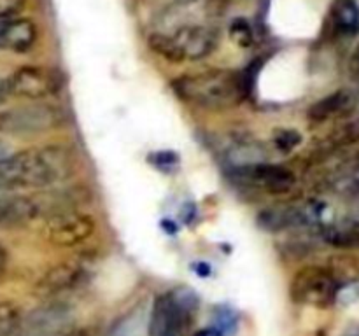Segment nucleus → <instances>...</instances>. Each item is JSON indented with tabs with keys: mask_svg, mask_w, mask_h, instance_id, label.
<instances>
[{
	"mask_svg": "<svg viewBox=\"0 0 359 336\" xmlns=\"http://www.w3.org/2000/svg\"><path fill=\"white\" fill-rule=\"evenodd\" d=\"M72 167V158L63 147H41L13 154L0 163V191L48 188L69 177Z\"/></svg>",
	"mask_w": 359,
	"mask_h": 336,
	"instance_id": "obj_1",
	"label": "nucleus"
},
{
	"mask_svg": "<svg viewBox=\"0 0 359 336\" xmlns=\"http://www.w3.org/2000/svg\"><path fill=\"white\" fill-rule=\"evenodd\" d=\"M175 94L189 105L205 111H226L244 98L245 80L230 70H207L182 76L172 83Z\"/></svg>",
	"mask_w": 359,
	"mask_h": 336,
	"instance_id": "obj_2",
	"label": "nucleus"
},
{
	"mask_svg": "<svg viewBox=\"0 0 359 336\" xmlns=\"http://www.w3.org/2000/svg\"><path fill=\"white\" fill-rule=\"evenodd\" d=\"M216 31L203 24H184L172 34H153L149 48L170 62L202 59L216 48Z\"/></svg>",
	"mask_w": 359,
	"mask_h": 336,
	"instance_id": "obj_3",
	"label": "nucleus"
},
{
	"mask_svg": "<svg viewBox=\"0 0 359 336\" xmlns=\"http://www.w3.org/2000/svg\"><path fill=\"white\" fill-rule=\"evenodd\" d=\"M198 298L189 289H177L154 300L149 318V336H184Z\"/></svg>",
	"mask_w": 359,
	"mask_h": 336,
	"instance_id": "obj_4",
	"label": "nucleus"
},
{
	"mask_svg": "<svg viewBox=\"0 0 359 336\" xmlns=\"http://www.w3.org/2000/svg\"><path fill=\"white\" fill-rule=\"evenodd\" d=\"M290 294L300 304L328 308L340 296V282L330 270L305 266L291 280Z\"/></svg>",
	"mask_w": 359,
	"mask_h": 336,
	"instance_id": "obj_5",
	"label": "nucleus"
},
{
	"mask_svg": "<svg viewBox=\"0 0 359 336\" xmlns=\"http://www.w3.org/2000/svg\"><path fill=\"white\" fill-rule=\"evenodd\" d=\"M62 112L49 104H27L0 111V133L4 135H37L62 125Z\"/></svg>",
	"mask_w": 359,
	"mask_h": 336,
	"instance_id": "obj_6",
	"label": "nucleus"
},
{
	"mask_svg": "<svg viewBox=\"0 0 359 336\" xmlns=\"http://www.w3.org/2000/svg\"><path fill=\"white\" fill-rule=\"evenodd\" d=\"M7 86L13 97L42 100L58 93L63 86V79L56 70L44 66H21L11 77H7Z\"/></svg>",
	"mask_w": 359,
	"mask_h": 336,
	"instance_id": "obj_7",
	"label": "nucleus"
},
{
	"mask_svg": "<svg viewBox=\"0 0 359 336\" xmlns=\"http://www.w3.org/2000/svg\"><path fill=\"white\" fill-rule=\"evenodd\" d=\"M95 230L90 216L76 210H60L46 220V238L58 247H74L86 240Z\"/></svg>",
	"mask_w": 359,
	"mask_h": 336,
	"instance_id": "obj_8",
	"label": "nucleus"
},
{
	"mask_svg": "<svg viewBox=\"0 0 359 336\" xmlns=\"http://www.w3.org/2000/svg\"><path fill=\"white\" fill-rule=\"evenodd\" d=\"M237 178H241L245 184L252 188L263 189V191L280 195L287 192L297 182V177L291 170L280 164H269V163H249V164H237L235 167Z\"/></svg>",
	"mask_w": 359,
	"mask_h": 336,
	"instance_id": "obj_9",
	"label": "nucleus"
},
{
	"mask_svg": "<svg viewBox=\"0 0 359 336\" xmlns=\"http://www.w3.org/2000/svg\"><path fill=\"white\" fill-rule=\"evenodd\" d=\"M37 41V28L25 18L0 20V49L11 52H27Z\"/></svg>",
	"mask_w": 359,
	"mask_h": 336,
	"instance_id": "obj_10",
	"label": "nucleus"
},
{
	"mask_svg": "<svg viewBox=\"0 0 359 336\" xmlns=\"http://www.w3.org/2000/svg\"><path fill=\"white\" fill-rule=\"evenodd\" d=\"M84 275V265L83 262H63L56 268L49 270L48 275L42 279L41 289L46 293H60V290L70 289V287L77 286Z\"/></svg>",
	"mask_w": 359,
	"mask_h": 336,
	"instance_id": "obj_11",
	"label": "nucleus"
},
{
	"mask_svg": "<svg viewBox=\"0 0 359 336\" xmlns=\"http://www.w3.org/2000/svg\"><path fill=\"white\" fill-rule=\"evenodd\" d=\"M330 24L339 35H356L359 31V6L356 0H335L330 9Z\"/></svg>",
	"mask_w": 359,
	"mask_h": 336,
	"instance_id": "obj_12",
	"label": "nucleus"
},
{
	"mask_svg": "<svg viewBox=\"0 0 359 336\" xmlns=\"http://www.w3.org/2000/svg\"><path fill=\"white\" fill-rule=\"evenodd\" d=\"M351 104H353V97L349 91H335V93L318 100L309 108V119L314 122H325L346 112Z\"/></svg>",
	"mask_w": 359,
	"mask_h": 336,
	"instance_id": "obj_13",
	"label": "nucleus"
},
{
	"mask_svg": "<svg viewBox=\"0 0 359 336\" xmlns=\"http://www.w3.org/2000/svg\"><path fill=\"white\" fill-rule=\"evenodd\" d=\"M325 240L335 247H356L359 245V224L344 223L328 226L325 230Z\"/></svg>",
	"mask_w": 359,
	"mask_h": 336,
	"instance_id": "obj_14",
	"label": "nucleus"
},
{
	"mask_svg": "<svg viewBox=\"0 0 359 336\" xmlns=\"http://www.w3.org/2000/svg\"><path fill=\"white\" fill-rule=\"evenodd\" d=\"M20 322V314L13 304H0V336H16Z\"/></svg>",
	"mask_w": 359,
	"mask_h": 336,
	"instance_id": "obj_15",
	"label": "nucleus"
},
{
	"mask_svg": "<svg viewBox=\"0 0 359 336\" xmlns=\"http://www.w3.org/2000/svg\"><path fill=\"white\" fill-rule=\"evenodd\" d=\"M214 322H216L214 329L219 332V336L221 335H228V332L233 331L235 324H237V322H235L233 314H231L230 310H224V308H219V310H217Z\"/></svg>",
	"mask_w": 359,
	"mask_h": 336,
	"instance_id": "obj_16",
	"label": "nucleus"
},
{
	"mask_svg": "<svg viewBox=\"0 0 359 336\" xmlns=\"http://www.w3.org/2000/svg\"><path fill=\"white\" fill-rule=\"evenodd\" d=\"M231 37L242 46L251 44V27H249L248 21L237 20L233 24H231Z\"/></svg>",
	"mask_w": 359,
	"mask_h": 336,
	"instance_id": "obj_17",
	"label": "nucleus"
},
{
	"mask_svg": "<svg viewBox=\"0 0 359 336\" xmlns=\"http://www.w3.org/2000/svg\"><path fill=\"white\" fill-rule=\"evenodd\" d=\"M27 0H0V20L14 18L25 7Z\"/></svg>",
	"mask_w": 359,
	"mask_h": 336,
	"instance_id": "obj_18",
	"label": "nucleus"
},
{
	"mask_svg": "<svg viewBox=\"0 0 359 336\" xmlns=\"http://www.w3.org/2000/svg\"><path fill=\"white\" fill-rule=\"evenodd\" d=\"M300 135L297 132H280L276 136V144L283 150H293L300 144Z\"/></svg>",
	"mask_w": 359,
	"mask_h": 336,
	"instance_id": "obj_19",
	"label": "nucleus"
},
{
	"mask_svg": "<svg viewBox=\"0 0 359 336\" xmlns=\"http://www.w3.org/2000/svg\"><path fill=\"white\" fill-rule=\"evenodd\" d=\"M349 69H351V74H353L354 77H359V44H358V48L354 49L353 56H351Z\"/></svg>",
	"mask_w": 359,
	"mask_h": 336,
	"instance_id": "obj_20",
	"label": "nucleus"
},
{
	"mask_svg": "<svg viewBox=\"0 0 359 336\" xmlns=\"http://www.w3.org/2000/svg\"><path fill=\"white\" fill-rule=\"evenodd\" d=\"M11 97L9 86H7V79H0V105Z\"/></svg>",
	"mask_w": 359,
	"mask_h": 336,
	"instance_id": "obj_21",
	"label": "nucleus"
},
{
	"mask_svg": "<svg viewBox=\"0 0 359 336\" xmlns=\"http://www.w3.org/2000/svg\"><path fill=\"white\" fill-rule=\"evenodd\" d=\"M55 336H86V335H84V331H79V329L69 328V329H65V331L58 332V335H55Z\"/></svg>",
	"mask_w": 359,
	"mask_h": 336,
	"instance_id": "obj_22",
	"label": "nucleus"
},
{
	"mask_svg": "<svg viewBox=\"0 0 359 336\" xmlns=\"http://www.w3.org/2000/svg\"><path fill=\"white\" fill-rule=\"evenodd\" d=\"M193 336H219V332H217L214 328H210V329H202V331H196Z\"/></svg>",
	"mask_w": 359,
	"mask_h": 336,
	"instance_id": "obj_23",
	"label": "nucleus"
},
{
	"mask_svg": "<svg viewBox=\"0 0 359 336\" xmlns=\"http://www.w3.org/2000/svg\"><path fill=\"white\" fill-rule=\"evenodd\" d=\"M342 336H359V326H353V328H349Z\"/></svg>",
	"mask_w": 359,
	"mask_h": 336,
	"instance_id": "obj_24",
	"label": "nucleus"
},
{
	"mask_svg": "<svg viewBox=\"0 0 359 336\" xmlns=\"http://www.w3.org/2000/svg\"><path fill=\"white\" fill-rule=\"evenodd\" d=\"M4 266H6V252L0 248V275H2L4 272Z\"/></svg>",
	"mask_w": 359,
	"mask_h": 336,
	"instance_id": "obj_25",
	"label": "nucleus"
}]
</instances>
